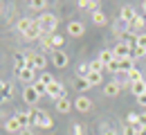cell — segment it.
<instances>
[{"instance_id":"6da1fadb","label":"cell","mask_w":146,"mask_h":135,"mask_svg":"<svg viewBox=\"0 0 146 135\" xmlns=\"http://www.w3.org/2000/svg\"><path fill=\"white\" fill-rule=\"evenodd\" d=\"M36 23H38V29H40L43 36H54V34H56V27H58V18H56V14L43 11V14H38Z\"/></svg>"},{"instance_id":"7a4b0ae2","label":"cell","mask_w":146,"mask_h":135,"mask_svg":"<svg viewBox=\"0 0 146 135\" xmlns=\"http://www.w3.org/2000/svg\"><path fill=\"white\" fill-rule=\"evenodd\" d=\"M29 117H32V124H34V126H38V128H52V126H54L52 117L47 115L45 110H40V108H38V110H32V113H29Z\"/></svg>"},{"instance_id":"3957f363","label":"cell","mask_w":146,"mask_h":135,"mask_svg":"<svg viewBox=\"0 0 146 135\" xmlns=\"http://www.w3.org/2000/svg\"><path fill=\"white\" fill-rule=\"evenodd\" d=\"M130 50H133V43H117L112 54H115V59H126L130 57Z\"/></svg>"},{"instance_id":"277c9868","label":"cell","mask_w":146,"mask_h":135,"mask_svg":"<svg viewBox=\"0 0 146 135\" xmlns=\"http://www.w3.org/2000/svg\"><path fill=\"white\" fill-rule=\"evenodd\" d=\"M47 95L52 97L54 101H58V99L65 97V88H63L61 83H52V86H47Z\"/></svg>"},{"instance_id":"5b68a950","label":"cell","mask_w":146,"mask_h":135,"mask_svg":"<svg viewBox=\"0 0 146 135\" xmlns=\"http://www.w3.org/2000/svg\"><path fill=\"white\" fill-rule=\"evenodd\" d=\"M5 131H7V133H20V131H23V124H20V119H18L16 115L9 117V119L5 122Z\"/></svg>"},{"instance_id":"8992f818","label":"cell","mask_w":146,"mask_h":135,"mask_svg":"<svg viewBox=\"0 0 146 135\" xmlns=\"http://www.w3.org/2000/svg\"><path fill=\"white\" fill-rule=\"evenodd\" d=\"M83 32H86V27H83V23H79V20H72V23L68 25V34H70L72 39L83 36Z\"/></svg>"},{"instance_id":"52a82bcc","label":"cell","mask_w":146,"mask_h":135,"mask_svg":"<svg viewBox=\"0 0 146 135\" xmlns=\"http://www.w3.org/2000/svg\"><path fill=\"white\" fill-rule=\"evenodd\" d=\"M18 79L23 83H34V81H36V70H32V68L18 70Z\"/></svg>"},{"instance_id":"ba28073f","label":"cell","mask_w":146,"mask_h":135,"mask_svg":"<svg viewBox=\"0 0 146 135\" xmlns=\"http://www.w3.org/2000/svg\"><path fill=\"white\" fill-rule=\"evenodd\" d=\"M74 108H76L79 113H90L92 110V101L88 97H79V99L74 101Z\"/></svg>"},{"instance_id":"9c48e42d","label":"cell","mask_w":146,"mask_h":135,"mask_svg":"<svg viewBox=\"0 0 146 135\" xmlns=\"http://www.w3.org/2000/svg\"><path fill=\"white\" fill-rule=\"evenodd\" d=\"M121 92V86L117 83V81H108L106 86H104V95L106 97H117Z\"/></svg>"},{"instance_id":"30bf717a","label":"cell","mask_w":146,"mask_h":135,"mask_svg":"<svg viewBox=\"0 0 146 135\" xmlns=\"http://www.w3.org/2000/svg\"><path fill=\"white\" fill-rule=\"evenodd\" d=\"M52 63H54L56 68H65L68 65V54L63 50H56L54 54H52Z\"/></svg>"},{"instance_id":"8fae6325","label":"cell","mask_w":146,"mask_h":135,"mask_svg":"<svg viewBox=\"0 0 146 135\" xmlns=\"http://www.w3.org/2000/svg\"><path fill=\"white\" fill-rule=\"evenodd\" d=\"M14 95V86L9 83V81H2V90H0V104H5V101H9Z\"/></svg>"},{"instance_id":"7c38bea8","label":"cell","mask_w":146,"mask_h":135,"mask_svg":"<svg viewBox=\"0 0 146 135\" xmlns=\"http://www.w3.org/2000/svg\"><path fill=\"white\" fill-rule=\"evenodd\" d=\"M72 108H74V104L68 99V97H63V99H58V101H56V110H58V113H63V115H68Z\"/></svg>"},{"instance_id":"4fadbf2b","label":"cell","mask_w":146,"mask_h":135,"mask_svg":"<svg viewBox=\"0 0 146 135\" xmlns=\"http://www.w3.org/2000/svg\"><path fill=\"white\" fill-rule=\"evenodd\" d=\"M23 36H25L27 41H36V39H40V36H43V34H40V29H38V23H36V20L32 23V27H29Z\"/></svg>"},{"instance_id":"5bb4252c","label":"cell","mask_w":146,"mask_h":135,"mask_svg":"<svg viewBox=\"0 0 146 135\" xmlns=\"http://www.w3.org/2000/svg\"><path fill=\"white\" fill-rule=\"evenodd\" d=\"M135 16H137V14H135V9H133L130 5H126V7H121V14H119V18H121V20H126L128 25H130V23L135 20Z\"/></svg>"},{"instance_id":"9a60e30c","label":"cell","mask_w":146,"mask_h":135,"mask_svg":"<svg viewBox=\"0 0 146 135\" xmlns=\"http://www.w3.org/2000/svg\"><path fill=\"white\" fill-rule=\"evenodd\" d=\"M23 97H25L27 104H36V101H38V92L34 90V86H27V88L23 90Z\"/></svg>"},{"instance_id":"2e32d148","label":"cell","mask_w":146,"mask_h":135,"mask_svg":"<svg viewBox=\"0 0 146 135\" xmlns=\"http://www.w3.org/2000/svg\"><path fill=\"white\" fill-rule=\"evenodd\" d=\"M45 65H47V57L40 52V54H34V70L38 72H45Z\"/></svg>"},{"instance_id":"e0dca14e","label":"cell","mask_w":146,"mask_h":135,"mask_svg":"<svg viewBox=\"0 0 146 135\" xmlns=\"http://www.w3.org/2000/svg\"><path fill=\"white\" fill-rule=\"evenodd\" d=\"M90 16H92V23H94V25H99V27H104V25L108 23V16H106V14L101 11V9H97V11H92Z\"/></svg>"},{"instance_id":"ac0fdd59","label":"cell","mask_w":146,"mask_h":135,"mask_svg":"<svg viewBox=\"0 0 146 135\" xmlns=\"http://www.w3.org/2000/svg\"><path fill=\"white\" fill-rule=\"evenodd\" d=\"M130 70H135V61L130 57H126V59H119V72H130Z\"/></svg>"},{"instance_id":"d6986e66","label":"cell","mask_w":146,"mask_h":135,"mask_svg":"<svg viewBox=\"0 0 146 135\" xmlns=\"http://www.w3.org/2000/svg\"><path fill=\"white\" fill-rule=\"evenodd\" d=\"M14 63H16L18 70H25L27 68V52H16L14 54Z\"/></svg>"},{"instance_id":"ffe728a7","label":"cell","mask_w":146,"mask_h":135,"mask_svg":"<svg viewBox=\"0 0 146 135\" xmlns=\"http://www.w3.org/2000/svg\"><path fill=\"white\" fill-rule=\"evenodd\" d=\"M130 92H133L135 97H142V95H146V81L133 83V86H130Z\"/></svg>"},{"instance_id":"44dd1931","label":"cell","mask_w":146,"mask_h":135,"mask_svg":"<svg viewBox=\"0 0 146 135\" xmlns=\"http://www.w3.org/2000/svg\"><path fill=\"white\" fill-rule=\"evenodd\" d=\"M79 7H81V9H88V11H97V9H99V2H97V0H81Z\"/></svg>"},{"instance_id":"7402d4cb","label":"cell","mask_w":146,"mask_h":135,"mask_svg":"<svg viewBox=\"0 0 146 135\" xmlns=\"http://www.w3.org/2000/svg\"><path fill=\"white\" fill-rule=\"evenodd\" d=\"M40 45H43V50H45V52H52V54L56 52L54 45H52V36H40Z\"/></svg>"},{"instance_id":"603a6c76","label":"cell","mask_w":146,"mask_h":135,"mask_svg":"<svg viewBox=\"0 0 146 135\" xmlns=\"http://www.w3.org/2000/svg\"><path fill=\"white\" fill-rule=\"evenodd\" d=\"M128 81H130V86H133V83H139V81H144V77H142V72L135 68V70H130V72H128Z\"/></svg>"},{"instance_id":"cb8c5ba5","label":"cell","mask_w":146,"mask_h":135,"mask_svg":"<svg viewBox=\"0 0 146 135\" xmlns=\"http://www.w3.org/2000/svg\"><path fill=\"white\" fill-rule=\"evenodd\" d=\"M32 23H34V20H32V18H20L16 27H18V32H20V34H25V32H27V29L32 27Z\"/></svg>"},{"instance_id":"d4e9b609","label":"cell","mask_w":146,"mask_h":135,"mask_svg":"<svg viewBox=\"0 0 146 135\" xmlns=\"http://www.w3.org/2000/svg\"><path fill=\"white\" fill-rule=\"evenodd\" d=\"M88 83H90V86H99V83H101V81H104V77H101V72H90V74H88Z\"/></svg>"},{"instance_id":"484cf974","label":"cell","mask_w":146,"mask_h":135,"mask_svg":"<svg viewBox=\"0 0 146 135\" xmlns=\"http://www.w3.org/2000/svg\"><path fill=\"white\" fill-rule=\"evenodd\" d=\"M38 81H40V83H45V86H52V83H56V79L52 77L50 72H40V74H38Z\"/></svg>"},{"instance_id":"4316f807","label":"cell","mask_w":146,"mask_h":135,"mask_svg":"<svg viewBox=\"0 0 146 135\" xmlns=\"http://www.w3.org/2000/svg\"><path fill=\"white\" fill-rule=\"evenodd\" d=\"M144 57H146V50L137 47V45H133V50H130V59H133V61H137V59H144Z\"/></svg>"},{"instance_id":"83f0119b","label":"cell","mask_w":146,"mask_h":135,"mask_svg":"<svg viewBox=\"0 0 146 135\" xmlns=\"http://www.w3.org/2000/svg\"><path fill=\"white\" fill-rule=\"evenodd\" d=\"M112 59H115V54H112V50H104V52L99 54V61H101L104 65H108V63L112 61Z\"/></svg>"},{"instance_id":"f1b7e54d","label":"cell","mask_w":146,"mask_h":135,"mask_svg":"<svg viewBox=\"0 0 146 135\" xmlns=\"http://www.w3.org/2000/svg\"><path fill=\"white\" fill-rule=\"evenodd\" d=\"M142 27H144V16H142V14H137L135 20L130 23V29H135V32H137V29H142Z\"/></svg>"},{"instance_id":"f546056e","label":"cell","mask_w":146,"mask_h":135,"mask_svg":"<svg viewBox=\"0 0 146 135\" xmlns=\"http://www.w3.org/2000/svg\"><path fill=\"white\" fill-rule=\"evenodd\" d=\"M74 88L83 92V90H88V88H92V86L88 83V79H86V77H79V79H76V86H74Z\"/></svg>"},{"instance_id":"4dcf8cb0","label":"cell","mask_w":146,"mask_h":135,"mask_svg":"<svg viewBox=\"0 0 146 135\" xmlns=\"http://www.w3.org/2000/svg\"><path fill=\"white\" fill-rule=\"evenodd\" d=\"M32 86H34V90H36L38 92V97H43V95H47V86H45V83H40V81H34V83H32Z\"/></svg>"},{"instance_id":"1f68e13d","label":"cell","mask_w":146,"mask_h":135,"mask_svg":"<svg viewBox=\"0 0 146 135\" xmlns=\"http://www.w3.org/2000/svg\"><path fill=\"white\" fill-rule=\"evenodd\" d=\"M104 70H106V65H104L99 59H94V61L90 63V72H104Z\"/></svg>"},{"instance_id":"d6a6232c","label":"cell","mask_w":146,"mask_h":135,"mask_svg":"<svg viewBox=\"0 0 146 135\" xmlns=\"http://www.w3.org/2000/svg\"><path fill=\"white\" fill-rule=\"evenodd\" d=\"M106 70L112 72V74H119V59H112L108 65H106Z\"/></svg>"},{"instance_id":"836d02e7","label":"cell","mask_w":146,"mask_h":135,"mask_svg":"<svg viewBox=\"0 0 146 135\" xmlns=\"http://www.w3.org/2000/svg\"><path fill=\"white\" fill-rule=\"evenodd\" d=\"M16 117L20 119V124H23V128H27V126L32 124V117H29V113H18Z\"/></svg>"},{"instance_id":"e575fe53","label":"cell","mask_w":146,"mask_h":135,"mask_svg":"<svg viewBox=\"0 0 146 135\" xmlns=\"http://www.w3.org/2000/svg\"><path fill=\"white\" fill-rule=\"evenodd\" d=\"M135 45H137V47H142V50H146V32H139V34H137Z\"/></svg>"},{"instance_id":"d590c367","label":"cell","mask_w":146,"mask_h":135,"mask_svg":"<svg viewBox=\"0 0 146 135\" xmlns=\"http://www.w3.org/2000/svg\"><path fill=\"white\" fill-rule=\"evenodd\" d=\"M126 122H128V126L133 128V126H137V124H139V115H135V113H128Z\"/></svg>"},{"instance_id":"8d00e7d4","label":"cell","mask_w":146,"mask_h":135,"mask_svg":"<svg viewBox=\"0 0 146 135\" xmlns=\"http://www.w3.org/2000/svg\"><path fill=\"white\" fill-rule=\"evenodd\" d=\"M29 7H32V9H45V7H47V2H45V0H32V2H29Z\"/></svg>"},{"instance_id":"74e56055","label":"cell","mask_w":146,"mask_h":135,"mask_svg":"<svg viewBox=\"0 0 146 135\" xmlns=\"http://www.w3.org/2000/svg\"><path fill=\"white\" fill-rule=\"evenodd\" d=\"M90 74V63H81V68H79V77H88Z\"/></svg>"},{"instance_id":"f35d334b","label":"cell","mask_w":146,"mask_h":135,"mask_svg":"<svg viewBox=\"0 0 146 135\" xmlns=\"http://www.w3.org/2000/svg\"><path fill=\"white\" fill-rule=\"evenodd\" d=\"M52 45H54V50H58V47L63 45V36H58V34H54V36H52Z\"/></svg>"},{"instance_id":"ab89813d","label":"cell","mask_w":146,"mask_h":135,"mask_svg":"<svg viewBox=\"0 0 146 135\" xmlns=\"http://www.w3.org/2000/svg\"><path fill=\"white\" fill-rule=\"evenodd\" d=\"M72 133L74 135H83V128H81L79 124H72Z\"/></svg>"},{"instance_id":"60d3db41","label":"cell","mask_w":146,"mask_h":135,"mask_svg":"<svg viewBox=\"0 0 146 135\" xmlns=\"http://www.w3.org/2000/svg\"><path fill=\"white\" fill-rule=\"evenodd\" d=\"M101 135H117V133H115V128H110V126H104Z\"/></svg>"},{"instance_id":"b9f144b4","label":"cell","mask_w":146,"mask_h":135,"mask_svg":"<svg viewBox=\"0 0 146 135\" xmlns=\"http://www.w3.org/2000/svg\"><path fill=\"white\" fill-rule=\"evenodd\" d=\"M137 104H142V106H144V108H146V95H142V97H137Z\"/></svg>"},{"instance_id":"7bdbcfd3","label":"cell","mask_w":146,"mask_h":135,"mask_svg":"<svg viewBox=\"0 0 146 135\" xmlns=\"http://www.w3.org/2000/svg\"><path fill=\"white\" fill-rule=\"evenodd\" d=\"M124 135H133V128H130L128 124H126V126H124Z\"/></svg>"},{"instance_id":"ee69618b","label":"cell","mask_w":146,"mask_h":135,"mask_svg":"<svg viewBox=\"0 0 146 135\" xmlns=\"http://www.w3.org/2000/svg\"><path fill=\"white\" fill-rule=\"evenodd\" d=\"M139 124H142V126H146V113H142V115H139Z\"/></svg>"},{"instance_id":"f6af8a7d","label":"cell","mask_w":146,"mask_h":135,"mask_svg":"<svg viewBox=\"0 0 146 135\" xmlns=\"http://www.w3.org/2000/svg\"><path fill=\"white\" fill-rule=\"evenodd\" d=\"M20 135H34V133H32L29 128H23V131H20Z\"/></svg>"},{"instance_id":"bcb514c9","label":"cell","mask_w":146,"mask_h":135,"mask_svg":"<svg viewBox=\"0 0 146 135\" xmlns=\"http://www.w3.org/2000/svg\"><path fill=\"white\" fill-rule=\"evenodd\" d=\"M142 9H144V14H146V0H144V2H142Z\"/></svg>"},{"instance_id":"7dc6e473","label":"cell","mask_w":146,"mask_h":135,"mask_svg":"<svg viewBox=\"0 0 146 135\" xmlns=\"http://www.w3.org/2000/svg\"><path fill=\"white\" fill-rule=\"evenodd\" d=\"M0 90H2V81H0Z\"/></svg>"}]
</instances>
